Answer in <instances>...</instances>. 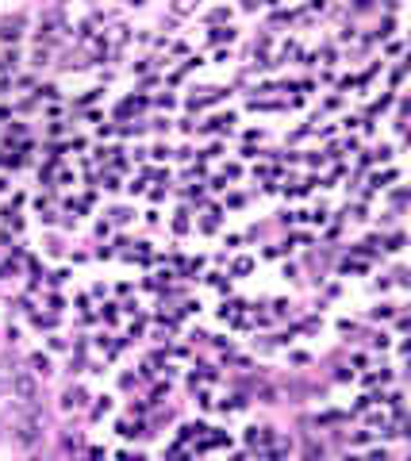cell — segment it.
I'll return each mask as SVG.
<instances>
[{
  "label": "cell",
  "mask_w": 411,
  "mask_h": 461,
  "mask_svg": "<svg viewBox=\"0 0 411 461\" xmlns=\"http://www.w3.org/2000/svg\"><path fill=\"white\" fill-rule=\"evenodd\" d=\"M12 388H16L23 400H31V396H35V381H31V377H16V384H12Z\"/></svg>",
  "instance_id": "1"
},
{
  "label": "cell",
  "mask_w": 411,
  "mask_h": 461,
  "mask_svg": "<svg viewBox=\"0 0 411 461\" xmlns=\"http://www.w3.org/2000/svg\"><path fill=\"white\" fill-rule=\"evenodd\" d=\"M31 365H35V373H43V377L50 373V361L43 358V354H35V358H31Z\"/></svg>",
  "instance_id": "2"
}]
</instances>
